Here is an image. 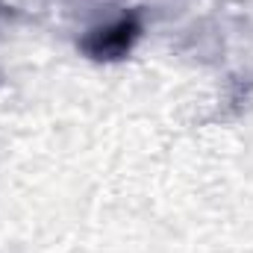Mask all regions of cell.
Masks as SVG:
<instances>
[{
    "label": "cell",
    "instance_id": "6da1fadb",
    "mask_svg": "<svg viewBox=\"0 0 253 253\" xmlns=\"http://www.w3.org/2000/svg\"><path fill=\"white\" fill-rule=\"evenodd\" d=\"M138 36H141V18L135 12H126L109 24L88 30L80 39V50L94 62H115V59H124L132 50Z\"/></svg>",
    "mask_w": 253,
    "mask_h": 253
}]
</instances>
